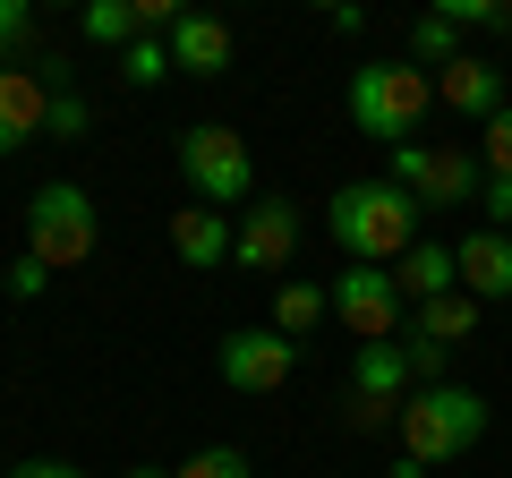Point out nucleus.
I'll return each instance as SVG.
<instances>
[{
	"instance_id": "f257e3e1",
	"label": "nucleus",
	"mask_w": 512,
	"mask_h": 478,
	"mask_svg": "<svg viewBox=\"0 0 512 478\" xmlns=\"http://www.w3.org/2000/svg\"><path fill=\"white\" fill-rule=\"evenodd\" d=\"M419 214L427 205L410 197L402 180H350V188H333L325 231H333V248H342L350 265H402L410 248H419Z\"/></svg>"
},
{
	"instance_id": "f03ea898",
	"label": "nucleus",
	"mask_w": 512,
	"mask_h": 478,
	"mask_svg": "<svg viewBox=\"0 0 512 478\" xmlns=\"http://www.w3.org/2000/svg\"><path fill=\"white\" fill-rule=\"evenodd\" d=\"M342 103H350V120H359V137H376V146L393 154V146L419 137L427 103H436V77H427L419 60H367V69L350 77Z\"/></svg>"
},
{
	"instance_id": "7ed1b4c3",
	"label": "nucleus",
	"mask_w": 512,
	"mask_h": 478,
	"mask_svg": "<svg viewBox=\"0 0 512 478\" xmlns=\"http://www.w3.org/2000/svg\"><path fill=\"white\" fill-rule=\"evenodd\" d=\"M393 436H402V453L427 461V470H436V461H461L478 436H487V393H470V385H419Z\"/></svg>"
},
{
	"instance_id": "20e7f679",
	"label": "nucleus",
	"mask_w": 512,
	"mask_h": 478,
	"mask_svg": "<svg viewBox=\"0 0 512 478\" xmlns=\"http://www.w3.org/2000/svg\"><path fill=\"white\" fill-rule=\"evenodd\" d=\"M180 180L197 205H256V154L239 129H222V120H197V129H180Z\"/></svg>"
},
{
	"instance_id": "39448f33",
	"label": "nucleus",
	"mask_w": 512,
	"mask_h": 478,
	"mask_svg": "<svg viewBox=\"0 0 512 478\" xmlns=\"http://www.w3.org/2000/svg\"><path fill=\"white\" fill-rule=\"evenodd\" d=\"M94 239H103V214H94V197L77 180H43L35 197H26V257L35 265H86Z\"/></svg>"
},
{
	"instance_id": "423d86ee",
	"label": "nucleus",
	"mask_w": 512,
	"mask_h": 478,
	"mask_svg": "<svg viewBox=\"0 0 512 478\" xmlns=\"http://www.w3.org/2000/svg\"><path fill=\"white\" fill-rule=\"evenodd\" d=\"M410 393H419V376H410V350L402 342H359V359H350V436H393L410 410Z\"/></svg>"
},
{
	"instance_id": "0eeeda50",
	"label": "nucleus",
	"mask_w": 512,
	"mask_h": 478,
	"mask_svg": "<svg viewBox=\"0 0 512 478\" xmlns=\"http://www.w3.org/2000/svg\"><path fill=\"white\" fill-rule=\"evenodd\" d=\"M384 180H402L410 197L436 214V205H478L487 163H478L470 146H393V171H384Z\"/></svg>"
},
{
	"instance_id": "6e6552de",
	"label": "nucleus",
	"mask_w": 512,
	"mask_h": 478,
	"mask_svg": "<svg viewBox=\"0 0 512 478\" xmlns=\"http://www.w3.org/2000/svg\"><path fill=\"white\" fill-rule=\"evenodd\" d=\"M333 316H342L350 342H393L410 325V299L393 282V265H350V274H333Z\"/></svg>"
},
{
	"instance_id": "1a4fd4ad",
	"label": "nucleus",
	"mask_w": 512,
	"mask_h": 478,
	"mask_svg": "<svg viewBox=\"0 0 512 478\" xmlns=\"http://www.w3.org/2000/svg\"><path fill=\"white\" fill-rule=\"evenodd\" d=\"M214 368H222V385H231V393H282V385H291V368H299V342H291V333H274V325H239V333H222Z\"/></svg>"
},
{
	"instance_id": "9d476101",
	"label": "nucleus",
	"mask_w": 512,
	"mask_h": 478,
	"mask_svg": "<svg viewBox=\"0 0 512 478\" xmlns=\"http://www.w3.org/2000/svg\"><path fill=\"white\" fill-rule=\"evenodd\" d=\"M231 257L248 265V274H291V257H299V205L291 197H256L248 214H239Z\"/></svg>"
},
{
	"instance_id": "9b49d317",
	"label": "nucleus",
	"mask_w": 512,
	"mask_h": 478,
	"mask_svg": "<svg viewBox=\"0 0 512 478\" xmlns=\"http://www.w3.org/2000/svg\"><path fill=\"white\" fill-rule=\"evenodd\" d=\"M35 137H52V77H43V60L35 69L0 60V154L35 146Z\"/></svg>"
},
{
	"instance_id": "f8f14e48",
	"label": "nucleus",
	"mask_w": 512,
	"mask_h": 478,
	"mask_svg": "<svg viewBox=\"0 0 512 478\" xmlns=\"http://www.w3.org/2000/svg\"><path fill=\"white\" fill-rule=\"evenodd\" d=\"M436 103L487 129L495 111H504V69H495V60H478V52H461L453 69H436Z\"/></svg>"
},
{
	"instance_id": "ddd939ff",
	"label": "nucleus",
	"mask_w": 512,
	"mask_h": 478,
	"mask_svg": "<svg viewBox=\"0 0 512 478\" xmlns=\"http://www.w3.org/2000/svg\"><path fill=\"white\" fill-rule=\"evenodd\" d=\"M453 265H461V291L487 308V299H512V231H470L453 248Z\"/></svg>"
},
{
	"instance_id": "4468645a",
	"label": "nucleus",
	"mask_w": 512,
	"mask_h": 478,
	"mask_svg": "<svg viewBox=\"0 0 512 478\" xmlns=\"http://www.w3.org/2000/svg\"><path fill=\"white\" fill-rule=\"evenodd\" d=\"M163 43H171V69H180V77H222V69H231V26L205 18V9H188Z\"/></svg>"
},
{
	"instance_id": "2eb2a0df",
	"label": "nucleus",
	"mask_w": 512,
	"mask_h": 478,
	"mask_svg": "<svg viewBox=\"0 0 512 478\" xmlns=\"http://www.w3.org/2000/svg\"><path fill=\"white\" fill-rule=\"evenodd\" d=\"M231 239H239V222H222L214 205H180V214H171V248H180V265H197V274H214V265L231 257Z\"/></svg>"
},
{
	"instance_id": "dca6fc26",
	"label": "nucleus",
	"mask_w": 512,
	"mask_h": 478,
	"mask_svg": "<svg viewBox=\"0 0 512 478\" xmlns=\"http://www.w3.org/2000/svg\"><path fill=\"white\" fill-rule=\"evenodd\" d=\"M470 333H478V299H470V291H444V299H419V308H410L402 342H436V350H453V342H470Z\"/></svg>"
},
{
	"instance_id": "f3484780",
	"label": "nucleus",
	"mask_w": 512,
	"mask_h": 478,
	"mask_svg": "<svg viewBox=\"0 0 512 478\" xmlns=\"http://www.w3.org/2000/svg\"><path fill=\"white\" fill-rule=\"evenodd\" d=\"M393 282H402V299L419 308V299H444V291H461V265H453V248L444 239H419L402 265H393Z\"/></svg>"
},
{
	"instance_id": "a211bd4d",
	"label": "nucleus",
	"mask_w": 512,
	"mask_h": 478,
	"mask_svg": "<svg viewBox=\"0 0 512 478\" xmlns=\"http://www.w3.org/2000/svg\"><path fill=\"white\" fill-rule=\"evenodd\" d=\"M325 316H333V291H316V282H282V291H274V333H291V342H299V333H308V325H325Z\"/></svg>"
},
{
	"instance_id": "6ab92c4d",
	"label": "nucleus",
	"mask_w": 512,
	"mask_h": 478,
	"mask_svg": "<svg viewBox=\"0 0 512 478\" xmlns=\"http://www.w3.org/2000/svg\"><path fill=\"white\" fill-rule=\"evenodd\" d=\"M410 60H419V69H453L461 60V26L444 18V9H427V18L410 26Z\"/></svg>"
},
{
	"instance_id": "aec40b11",
	"label": "nucleus",
	"mask_w": 512,
	"mask_h": 478,
	"mask_svg": "<svg viewBox=\"0 0 512 478\" xmlns=\"http://www.w3.org/2000/svg\"><path fill=\"white\" fill-rule=\"evenodd\" d=\"M43 77H52V137H86V94L69 86V69H60V60H43Z\"/></svg>"
},
{
	"instance_id": "412c9836",
	"label": "nucleus",
	"mask_w": 512,
	"mask_h": 478,
	"mask_svg": "<svg viewBox=\"0 0 512 478\" xmlns=\"http://www.w3.org/2000/svg\"><path fill=\"white\" fill-rule=\"evenodd\" d=\"M120 77H128V86H163V77H171V43H128V52H120Z\"/></svg>"
},
{
	"instance_id": "4be33fe9",
	"label": "nucleus",
	"mask_w": 512,
	"mask_h": 478,
	"mask_svg": "<svg viewBox=\"0 0 512 478\" xmlns=\"http://www.w3.org/2000/svg\"><path fill=\"white\" fill-rule=\"evenodd\" d=\"M478 163H487V180H512V103L478 129Z\"/></svg>"
},
{
	"instance_id": "5701e85b",
	"label": "nucleus",
	"mask_w": 512,
	"mask_h": 478,
	"mask_svg": "<svg viewBox=\"0 0 512 478\" xmlns=\"http://www.w3.org/2000/svg\"><path fill=\"white\" fill-rule=\"evenodd\" d=\"M171 478H248V453H239V444H205V453H188Z\"/></svg>"
},
{
	"instance_id": "b1692460",
	"label": "nucleus",
	"mask_w": 512,
	"mask_h": 478,
	"mask_svg": "<svg viewBox=\"0 0 512 478\" xmlns=\"http://www.w3.org/2000/svg\"><path fill=\"white\" fill-rule=\"evenodd\" d=\"M26 26H35V9H26V0H0V60H18Z\"/></svg>"
},
{
	"instance_id": "393cba45",
	"label": "nucleus",
	"mask_w": 512,
	"mask_h": 478,
	"mask_svg": "<svg viewBox=\"0 0 512 478\" xmlns=\"http://www.w3.org/2000/svg\"><path fill=\"white\" fill-rule=\"evenodd\" d=\"M43 291H52V265H35V257L9 265V299H43Z\"/></svg>"
},
{
	"instance_id": "a878e982",
	"label": "nucleus",
	"mask_w": 512,
	"mask_h": 478,
	"mask_svg": "<svg viewBox=\"0 0 512 478\" xmlns=\"http://www.w3.org/2000/svg\"><path fill=\"white\" fill-rule=\"evenodd\" d=\"M478 205H487V231H512V180H487Z\"/></svg>"
},
{
	"instance_id": "bb28decb",
	"label": "nucleus",
	"mask_w": 512,
	"mask_h": 478,
	"mask_svg": "<svg viewBox=\"0 0 512 478\" xmlns=\"http://www.w3.org/2000/svg\"><path fill=\"white\" fill-rule=\"evenodd\" d=\"M9 478H86V470H77V461H18Z\"/></svg>"
},
{
	"instance_id": "cd10ccee",
	"label": "nucleus",
	"mask_w": 512,
	"mask_h": 478,
	"mask_svg": "<svg viewBox=\"0 0 512 478\" xmlns=\"http://www.w3.org/2000/svg\"><path fill=\"white\" fill-rule=\"evenodd\" d=\"M393 478H427V461H410V453H402V461H393Z\"/></svg>"
},
{
	"instance_id": "c85d7f7f",
	"label": "nucleus",
	"mask_w": 512,
	"mask_h": 478,
	"mask_svg": "<svg viewBox=\"0 0 512 478\" xmlns=\"http://www.w3.org/2000/svg\"><path fill=\"white\" fill-rule=\"evenodd\" d=\"M495 35H512V0H504V9H495Z\"/></svg>"
},
{
	"instance_id": "c756f323",
	"label": "nucleus",
	"mask_w": 512,
	"mask_h": 478,
	"mask_svg": "<svg viewBox=\"0 0 512 478\" xmlns=\"http://www.w3.org/2000/svg\"><path fill=\"white\" fill-rule=\"evenodd\" d=\"M128 478H171V470H154V461H146V470H128Z\"/></svg>"
},
{
	"instance_id": "7c9ffc66",
	"label": "nucleus",
	"mask_w": 512,
	"mask_h": 478,
	"mask_svg": "<svg viewBox=\"0 0 512 478\" xmlns=\"http://www.w3.org/2000/svg\"><path fill=\"white\" fill-rule=\"evenodd\" d=\"M0 478H9V470H0Z\"/></svg>"
}]
</instances>
